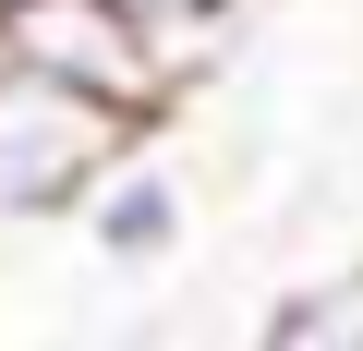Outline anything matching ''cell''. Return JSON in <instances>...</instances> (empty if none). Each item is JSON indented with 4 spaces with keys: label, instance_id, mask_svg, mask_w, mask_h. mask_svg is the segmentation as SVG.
<instances>
[{
    "label": "cell",
    "instance_id": "1",
    "mask_svg": "<svg viewBox=\"0 0 363 351\" xmlns=\"http://www.w3.org/2000/svg\"><path fill=\"white\" fill-rule=\"evenodd\" d=\"M145 133H157V121H133V109H109V97L13 61V73H0V230L73 218L85 182H97L121 145H145Z\"/></svg>",
    "mask_w": 363,
    "mask_h": 351
},
{
    "label": "cell",
    "instance_id": "2",
    "mask_svg": "<svg viewBox=\"0 0 363 351\" xmlns=\"http://www.w3.org/2000/svg\"><path fill=\"white\" fill-rule=\"evenodd\" d=\"M0 25H13V61H25V73H61V85L109 97V109H133V121H169V109H182L145 13H121V0H25V13H0Z\"/></svg>",
    "mask_w": 363,
    "mask_h": 351
},
{
    "label": "cell",
    "instance_id": "3",
    "mask_svg": "<svg viewBox=\"0 0 363 351\" xmlns=\"http://www.w3.org/2000/svg\"><path fill=\"white\" fill-rule=\"evenodd\" d=\"M73 243H85L97 267H121V279H157L182 243H194V182L169 169V145H157V133H145V145H121L97 182H85Z\"/></svg>",
    "mask_w": 363,
    "mask_h": 351
},
{
    "label": "cell",
    "instance_id": "4",
    "mask_svg": "<svg viewBox=\"0 0 363 351\" xmlns=\"http://www.w3.org/2000/svg\"><path fill=\"white\" fill-rule=\"evenodd\" d=\"M242 351H363V255H339V267L267 291V315H255Z\"/></svg>",
    "mask_w": 363,
    "mask_h": 351
},
{
    "label": "cell",
    "instance_id": "5",
    "mask_svg": "<svg viewBox=\"0 0 363 351\" xmlns=\"http://www.w3.org/2000/svg\"><path fill=\"white\" fill-rule=\"evenodd\" d=\"M121 13H145V25H182V13H267V0H121Z\"/></svg>",
    "mask_w": 363,
    "mask_h": 351
},
{
    "label": "cell",
    "instance_id": "6",
    "mask_svg": "<svg viewBox=\"0 0 363 351\" xmlns=\"http://www.w3.org/2000/svg\"><path fill=\"white\" fill-rule=\"evenodd\" d=\"M0 73H13V25H0Z\"/></svg>",
    "mask_w": 363,
    "mask_h": 351
},
{
    "label": "cell",
    "instance_id": "7",
    "mask_svg": "<svg viewBox=\"0 0 363 351\" xmlns=\"http://www.w3.org/2000/svg\"><path fill=\"white\" fill-rule=\"evenodd\" d=\"M0 13H25V0H0Z\"/></svg>",
    "mask_w": 363,
    "mask_h": 351
}]
</instances>
